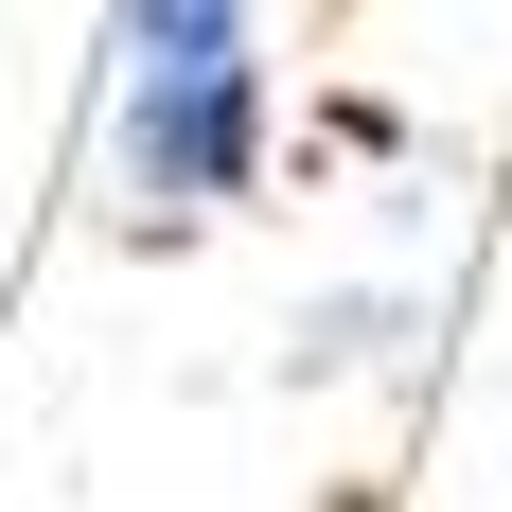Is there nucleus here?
<instances>
[{"label":"nucleus","mask_w":512,"mask_h":512,"mask_svg":"<svg viewBox=\"0 0 512 512\" xmlns=\"http://www.w3.org/2000/svg\"><path fill=\"white\" fill-rule=\"evenodd\" d=\"M106 177H124V230H212L265 195V0L106 18Z\"/></svg>","instance_id":"obj_1"}]
</instances>
